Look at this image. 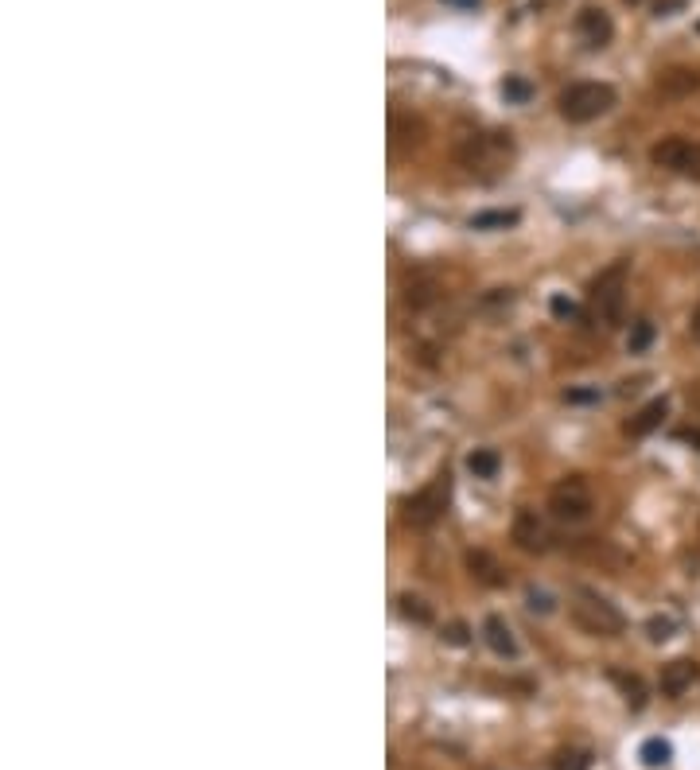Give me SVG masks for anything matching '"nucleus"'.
Returning <instances> with one entry per match:
<instances>
[{
	"mask_svg": "<svg viewBox=\"0 0 700 770\" xmlns=\"http://www.w3.org/2000/svg\"><path fill=\"white\" fill-rule=\"evenodd\" d=\"M627 4H638V0H627Z\"/></svg>",
	"mask_w": 700,
	"mask_h": 770,
	"instance_id": "nucleus-32",
	"label": "nucleus"
},
{
	"mask_svg": "<svg viewBox=\"0 0 700 770\" xmlns=\"http://www.w3.org/2000/svg\"><path fill=\"white\" fill-rule=\"evenodd\" d=\"M665 413H669V405H665V397H658V401H650V405H642L634 417L627 420V436H634V440H642V436H650V432H658L662 428V420Z\"/></svg>",
	"mask_w": 700,
	"mask_h": 770,
	"instance_id": "nucleus-12",
	"label": "nucleus"
},
{
	"mask_svg": "<svg viewBox=\"0 0 700 770\" xmlns=\"http://www.w3.org/2000/svg\"><path fill=\"white\" fill-rule=\"evenodd\" d=\"M669 759H673V747H669V739L654 735V739H646V743H642V763H646V767H665Z\"/></svg>",
	"mask_w": 700,
	"mask_h": 770,
	"instance_id": "nucleus-18",
	"label": "nucleus"
},
{
	"mask_svg": "<svg viewBox=\"0 0 700 770\" xmlns=\"http://www.w3.org/2000/svg\"><path fill=\"white\" fill-rule=\"evenodd\" d=\"M576 32H580V39H584L588 47H607L611 35H615V24H611V16H607L603 8H580Z\"/></svg>",
	"mask_w": 700,
	"mask_h": 770,
	"instance_id": "nucleus-10",
	"label": "nucleus"
},
{
	"mask_svg": "<svg viewBox=\"0 0 700 770\" xmlns=\"http://www.w3.org/2000/svg\"><path fill=\"white\" fill-rule=\"evenodd\" d=\"M607 677L619 685V693L627 697L630 708H642V704H646V685H642V677H638V673H627V669H611Z\"/></svg>",
	"mask_w": 700,
	"mask_h": 770,
	"instance_id": "nucleus-14",
	"label": "nucleus"
},
{
	"mask_svg": "<svg viewBox=\"0 0 700 770\" xmlns=\"http://www.w3.org/2000/svg\"><path fill=\"white\" fill-rule=\"evenodd\" d=\"M549 308H553L557 319H572V315H576V304H572V300H564V296H553V300H549Z\"/></svg>",
	"mask_w": 700,
	"mask_h": 770,
	"instance_id": "nucleus-24",
	"label": "nucleus"
},
{
	"mask_svg": "<svg viewBox=\"0 0 700 770\" xmlns=\"http://www.w3.org/2000/svg\"><path fill=\"white\" fill-rule=\"evenodd\" d=\"M448 498H452V475L440 471L428 487H420L413 498H405V525L413 529H432L448 514Z\"/></svg>",
	"mask_w": 700,
	"mask_h": 770,
	"instance_id": "nucleus-4",
	"label": "nucleus"
},
{
	"mask_svg": "<svg viewBox=\"0 0 700 770\" xmlns=\"http://www.w3.org/2000/svg\"><path fill=\"white\" fill-rule=\"evenodd\" d=\"M455 4H475V0H455Z\"/></svg>",
	"mask_w": 700,
	"mask_h": 770,
	"instance_id": "nucleus-31",
	"label": "nucleus"
},
{
	"mask_svg": "<svg viewBox=\"0 0 700 770\" xmlns=\"http://www.w3.org/2000/svg\"><path fill=\"white\" fill-rule=\"evenodd\" d=\"M518 222V210H487V214H475L471 226L475 230H494V226H514Z\"/></svg>",
	"mask_w": 700,
	"mask_h": 770,
	"instance_id": "nucleus-19",
	"label": "nucleus"
},
{
	"mask_svg": "<svg viewBox=\"0 0 700 770\" xmlns=\"http://www.w3.org/2000/svg\"><path fill=\"white\" fill-rule=\"evenodd\" d=\"M514 545L522 553H545L549 549V529H545L537 510H518V518H514Z\"/></svg>",
	"mask_w": 700,
	"mask_h": 770,
	"instance_id": "nucleus-7",
	"label": "nucleus"
},
{
	"mask_svg": "<svg viewBox=\"0 0 700 770\" xmlns=\"http://www.w3.org/2000/svg\"><path fill=\"white\" fill-rule=\"evenodd\" d=\"M397 611H401L409 623H420V627L432 623V607H428L420 595H401V599H397Z\"/></svg>",
	"mask_w": 700,
	"mask_h": 770,
	"instance_id": "nucleus-17",
	"label": "nucleus"
},
{
	"mask_svg": "<svg viewBox=\"0 0 700 770\" xmlns=\"http://www.w3.org/2000/svg\"><path fill=\"white\" fill-rule=\"evenodd\" d=\"M529 607H533V611H553V599H549L545 592H541V595L529 592Z\"/></svg>",
	"mask_w": 700,
	"mask_h": 770,
	"instance_id": "nucleus-27",
	"label": "nucleus"
},
{
	"mask_svg": "<svg viewBox=\"0 0 700 770\" xmlns=\"http://www.w3.org/2000/svg\"><path fill=\"white\" fill-rule=\"evenodd\" d=\"M685 440H689V444H697V448H700V432H697V428H693V432H685Z\"/></svg>",
	"mask_w": 700,
	"mask_h": 770,
	"instance_id": "nucleus-30",
	"label": "nucleus"
},
{
	"mask_svg": "<svg viewBox=\"0 0 700 770\" xmlns=\"http://www.w3.org/2000/svg\"><path fill=\"white\" fill-rule=\"evenodd\" d=\"M615 105V86L607 82H576L560 94V117L572 125H588Z\"/></svg>",
	"mask_w": 700,
	"mask_h": 770,
	"instance_id": "nucleus-2",
	"label": "nucleus"
},
{
	"mask_svg": "<svg viewBox=\"0 0 700 770\" xmlns=\"http://www.w3.org/2000/svg\"><path fill=\"white\" fill-rule=\"evenodd\" d=\"M553 770H592V755L580 747H568L553 759Z\"/></svg>",
	"mask_w": 700,
	"mask_h": 770,
	"instance_id": "nucleus-20",
	"label": "nucleus"
},
{
	"mask_svg": "<svg viewBox=\"0 0 700 770\" xmlns=\"http://www.w3.org/2000/svg\"><path fill=\"white\" fill-rule=\"evenodd\" d=\"M444 638H448L452 646H463V642H467V627H463V623H452V627H448V634H444Z\"/></svg>",
	"mask_w": 700,
	"mask_h": 770,
	"instance_id": "nucleus-26",
	"label": "nucleus"
},
{
	"mask_svg": "<svg viewBox=\"0 0 700 770\" xmlns=\"http://www.w3.org/2000/svg\"><path fill=\"white\" fill-rule=\"evenodd\" d=\"M595 397H599L595 389H572V393H568V401H595Z\"/></svg>",
	"mask_w": 700,
	"mask_h": 770,
	"instance_id": "nucleus-28",
	"label": "nucleus"
},
{
	"mask_svg": "<svg viewBox=\"0 0 700 770\" xmlns=\"http://www.w3.org/2000/svg\"><path fill=\"white\" fill-rule=\"evenodd\" d=\"M654 343V323H646V319H638V323H630V335H627V347L630 354H642V350Z\"/></svg>",
	"mask_w": 700,
	"mask_h": 770,
	"instance_id": "nucleus-21",
	"label": "nucleus"
},
{
	"mask_svg": "<svg viewBox=\"0 0 700 770\" xmlns=\"http://www.w3.org/2000/svg\"><path fill=\"white\" fill-rule=\"evenodd\" d=\"M529 94H533V90H529V82H522V78H506V82H502V98H506V102H529Z\"/></svg>",
	"mask_w": 700,
	"mask_h": 770,
	"instance_id": "nucleus-22",
	"label": "nucleus"
},
{
	"mask_svg": "<svg viewBox=\"0 0 700 770\" xmlns=\"http://www.w3.org/2000/svg\"><path fill=\"white\" fill-rule=\"evenodd\" d=\"M592 506L595 494L584 475H568V479H560L557 487L549 490V510L557 514L560 522H584L592 514Z\"/></svg>",
	"mask_w": 700,
	"mask_h": 770,
	"instance_id": "nucleus-5",
	"label": "nucleus"
},
{
	"mask_svg": "<svg viewBox=\"0 0 700 770\" xmlns=\"http://www.w3.org/2000/svg\"><path fill=\"white\" fill-rule=\"evenodd\" d=\"M483 638H487V646L498 658H518V638H514V630H510V623L502 615H487Z\"/></svg>",
	"mask_w": 700,
	"mask_h": 770,
	"instance_id": "nucleus-11",
	"label": "nucleus"
},
{
	"mask_svg": "<svg viewBox=\"0 0 700 770\" xmlns=\"http://www.w3.org/2000/svg\"><path fill=\"white\" fill-rule=\"evenodd\" d=\"M498 467H502V455L494 452V448H475V452L467 455V471H471L475 479H494Z\"/></svg>",
	"mask_w": 700,
	"mask_h": 770,
	"instance_id": "nucleus-15",
	"label": "nucleus"
},
{
	"mask_svg": "<svg viewBox=\"0 0 700 770\" xmlns=\"http://www.w3.org/2000/svg\"><path fill=\"white\" fill-rule=\"evenodd\" d=\"M405 304H409V308H428V304H436V280H428V277L409 280Z\"/></svg>",
	"mask_w": 700,
	"mask_h": 770,
	"instance_id": "nucleus-16",
	"label": "nucleus"
},
{
	"mask_svg": "<svg viewBox=\"0 0 700 770\" xmlns=\"http://www.w3.org/2000/svg\"><path fill=\"white\" fill-rule=\"evenodd\" d=\"M650 160L654 168H665L673 175H689V179H700V144L685 137H665L650 148Z\"/></svg>",
	"mask_w": 700,
	"mask_h": 770,
	"instance_id": "nucleus-6",
	"label": "nucleus"
},
{
	"mask_svg": "<svg viewBox=\"0 0 700 770\" xmlns=\"http://www.w3.org/2000/svg\"><path fill=\"white\" fill-rule=\"evenodd\" d=\"M572 619L584 634H595V638H619L627 630V615L592 588L572 592Z\"/></svg>",
	"mask_w": 700,
	"mask_h": 770,
	"instance_id": "nucleus-1",
	"label": "nucleus"
},
{
	"mask_svg": "<svg viewBox=\"0 0 700 770\" xmlns=\"http://www.w3.org/2000/svg\"><path fill=\"white\" fill-rule=\"evenodd\" d=\"M697 681H700V665L693 662V658H677V662L662 665V677H658V685H662V693L669 700H677L681 693H689Z\"/></svg>",
	"mask_w": 700,
	"mask_h": 770,
	"instance_id": "nucleus-9",
	"label": "nucleus"
},
{
	"mask_svg": "<svg viewBox=\"0 0 700 770\" xmlns=\"http://www.w3.org/2000/svg\"><path fill=\"white\" fill-rule=\"evenodd\" d=\"M665 102H681V98H693L700 90V70L697 67H669L658 74V86Z\"/></svg>",
	"mask_w": 700,
	"mask_h": 770,
	"instance_id": "nucleus-8",
	"label": "nucleus"
},
{
	"mask_svg": "<svg viewBox=\"0 0 700 770\" xmlns=\"http://www.w3.org/2000/svg\"><path fill=\"white\" fill-rule=\"evenodd\" d=\"M510 300H514L510 288H490V296L483 300V304H487V308H498V304H510Z\"/></svg>",
	"mask_w": 700,
	"mask_h": 770,
	"instance_id": "nucleus-25",
	"label": "nucleus"
},
{
	"mask_svg": "<svg viewBox=\"0 0 700 770\" xmlns=\"http://www.w3.org/2000/svg\"><path fill=\"white\" fill-rule=\"evenodd\" d=\"M689 327H693V339L700 343V304H697V312H693V323H689Z\"/></svg>",
	"mask_w": 700,
	"mask_h": 770,
	"instance_id": "nucleus-29",
	"label": "nucleus"
},
{
	"mask_svg": "<svg viewBox=\"0 0 700 770\" xmlns=\"http://www.w3.org/2000/svg\"><path fill=\"white\" fill-rule=\"evenodd\" d=\"M697 32H700V24H697Z\"/></svg>",
	"mask_w": 700,
	"mask_h": 770,
	"instance_id": "nucleus-33",
	"label": "nucleus"
},
{
	"mask_svg": "<svg viewBox=\"0 0 700 770\" xmlns=\"http://www.w3.org/2000/svg\"><path fill=\"white\" fill-rule=\"evenodd\" d=\"M646 630H650V638H654V642H665V638L673 634V619H669V615H654Z\"/></svg>",
	"mask_w": 700,
	"mask_h": 770,
	"instance_id": "nucleus-23",
	"label": "nucleus"
},
{
	"mask_svg": "<svg viewBox=\"0 0 700 770\" xmlns=\"http://www.w3.org/2000/svg\"><path fill=\"white\" fill-rule=\"evenodd\" d=\"M627 277H630V261H615V265H607V269L592 280L588 300H592L595 315H599L607 327H615V323L623 319V304H627Z\"/></svg>",
	"mask_w": 700,
	"mask_h": 770,
	"instance_id": "nucleus-3",
	"label": "nucleus"
},
{
	"mask_svg": "<svg viewBox=\"0 0 700 770\" xmlns=\"http://www.w3.org/2000/svg\"><path fill=\"white\" fill-rule=\"evenodd\" d=\"M467 568H471V576H475L479 584H490V588H502V584H506V572H502V564L490 557L487 549H475V553H467Z\"/></svg>",
	"mask_w": 700,
	"mask_h": 770,
	"instance_id": "nucleus-13",
	"label": "nucleus"
}]
</instances>
